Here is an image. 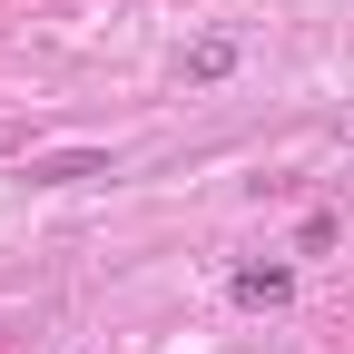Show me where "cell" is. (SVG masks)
Here are the masks:
<instances>
[{
    "label": "cell",
    "mask_w": 354,
    "mask_h": 354,
    "mask_svg": "<svg viewBox=\"0 0 354 354\" xmlns=\"http://www.w3.org/2000/svg\"><path fill=\"white\" fill-rule=\"evenodd\" d=\"M236 59H246V39H236V30H197L187 50H177V79H187V88H216Z\"/></svg>",
    "instance_id": "obj_1"
},
{
    "label": "cell",
    "mask_w": 354,
    "mask_h": 354,
    "mask_svg": "<svg viewBox=\"0 0 354 354\" xmlns=\"http://www.w3.org/2000/svg\"><path fill=\"white\" fill-rule=\"evenodd\" d=\"M39 187H79V177H109V148H69V158H30Z\"/></svg>",
    "instance_id": "obj_2"
},
{
    "label": "cell",
    "mask_w": 354,
    "mask_h": 354,
    "mask_svg": "<svg viewBox=\"0 0 354 354\" xmlns=\"http://www.w3.org/2000/svg\"><path fill=\"white\" fill-rule=\"evenodd\" d=\"M295 295V266H236V305H286Z\"/></svg>",
    "instance_id": "obj_3"
}]
</instances>
